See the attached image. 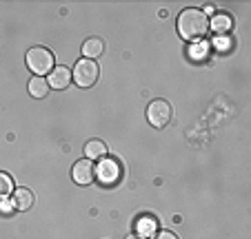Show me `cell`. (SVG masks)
<instances>
[{
    "mask_svg": "<svg viewBox=\"0 0 251 239\" xmlns=\"http://www.w3.org/2000/svg\"><path fill=\"white\" fill-rule=\"evenodd\" d=\"M207 29H209V20L200 9L189 7V9L180 11V16H178V33L185 40H198V38H202L207 33Z\"/></svg>",
    "mask_w": 251,
    "mask_h": 239,
    "instance_id": "6da1fadb",
    "label": "cell"
},
{
    "mask_svg": "<svg viewBox=\"0 0 251 239\" xmlns=\"http://www.w3.org/2000/svg\"><path fill=\"white\" fill-rule=\"evenodd\" d=\"M27 66L33 71V73L38 75V78H43L45 73H49V71L53 69V56L49 49L45 47H33L27 51Z\"/></svg>",
    "mask_w": 251,
    "mask_h": 239,
    "instance_id": "7a4b0ae2",
    "label": "cell"
},
{
    "mask_svg": "<svg viewBox=\"0 0 251 239\" xmlns=\"http://www.w3.org/2000/svg\"><path fill=\"white\" fill-rule=\"evenodd\" d=\"M71 80L82 89H89L98 80V65L94 60H87V58L78 60L76 66H74V73H71Z\"/></svg>",
    "mask_w": 251,
    "mask_h": 239,
    "instance_id": "3957f363",
    "label": "cell"
},
{
    "mask_svg": "<svg viewBox=\"0 0 251 239\" xmlns=\"http://www.w3.org/2000/svg\"><path fill=\"white\" fill-rule=\"evenodd\" d=\"M147 120H149V124L156 129L167 127V122L171 120L169 102H165V100H153V102L147 107Z\"/></svg>",
    "mask_w": 251,
    "mask_h": 239,
    "instance_id": "277c9868",
    "label": "cell"
},
{
    "mask_svg": "<svg viewBox=\"0 0 251 239\" xmlns=\"http://www.w3.org/2000/svg\"><path fill=\"white\" fill-rule=\"evenodd\" d=\"M96 177L104 184V186H111L120 179V164L111 157H102L98 166H96Z\"/></svg>",
    "mask_w": 251,
    "mask_h": 239,
    "instance_id": "5b68a950",
    "label": "cell"
},
{
    "mask_svg": "<svg viewBox=\"0 0 251 239\" xmlns=\"http://www.w3.org/2000/svg\"><path fill=\"white\" fill-rule=\"evenodd\" d=\"M71 177H74L76 184H80V186H87V184L94 182L96 179V166L91 164V159H80V162H76L74 169H71Z\"/></svg>",
    "mask_w": 251,
    "mask_h": 239,
    "instance_id": "8992f818",
    "label": "cell"
},
{
    "mask_svg": "<svg viewBox=\"0 0 251 239\" xmlns=\"http://www.w3.org/2000/svg\"><path fill=\"white\" fill-rule=\"evenodd\" d=\"M47 82H49V89H56V91L67 89L71 82V71L67 69V66H53V69L49 71Z\"/></svg>",
    "mask_w": 251,
    "mask_h": 239,
    "instance_id": "52a82bcc",
    "label": "cell"
},
{
    "mask_svg": "<svg viewBox=\"0 0 251 239\" xmlns=\"http://www.w3.org/2000/svg\"><path fill=\"white\" fill-rule=\"evenodd\" d=\"M14 208L16 211H29L31 208V204H33V193L29 191V188H25V186H20V188H16V193H14Z\"/></svg>",
    "mask_w": 251,
    "mask_h": 239,
    "instance_id": "ba28073f",
    "label": "cell"
},
{
    "mask_svg": "<svg viewBox=\"0 0 251 239\" xmlns=\"http://www.w3.org/2000/svg\"><path fill=\"white\" fill-rule=\"evenodd\" d=\"M156 230V219L151 215H140L136 219V235L138 237H149Z\"/></svg>",
    "mask_w": 251,
    "mask_h": 239,
    "instance_id": "9c48e42d",
    "label": "cell"
},
{
    "mask_svg": "<svg viewBox=\"0 0 251 239\" xmlns=\"http://www.w3.org/2000/svg\"><path fill=\"white\" fill-rule=\"evenodd\" d=\"M102 51H104V44L100 38H89V40L82 44V53H85L87 60H94V58L102 56Z\"/></svg>",
    "mask_w": 251,
    "mask_h": 239,
    "instance_id": "30bf717a",
    "label": "cell"
},
{
    "mask_svg": "<svg viewBox=\"0 0 251 239\" xmlns=\"http://www.w3.org/2000/svg\"><path fill=\"white\" fill-rule=\"evenodd\" d=\"M29 93L33 95V98H47V93H49V82H47V78H36L33 80H29Z\"/></svg>",
    "mask_w": 251,
    "mask_h": 239,
    "instance_id": "8fae6325",
    "label": "cell"
},
{
    "mask_svg": "<svg viewBox=\"0 0 251 239\" xmlns=\"http://www.w3.org/2000/svg\"><path fill=\"white\" fill-rule=\"evenodd\" d=\"M107 153V144L102 140H91L85 144V155L87 159H98V157H104Z\"/></svg>",
    "mask_w": 251,
    "mask_h": 239,
    "instance_id": "7c38bea8",
    "label": "cell"
},
{
    "mask_svg": "<svg viewBox=\"0 0 251 239\" xmlns=\"http://www.w3.org/2000/svg\"><path fill=\"white\" fill-rule=\"evenodd\" d=\"M211 29L216 33H225L231 29V18H229L227 14H218V16H213L211 20Z\"/></svg>",
    "mask_w": 251,
    "mask_h": 239,
    "instance_id": "4fadbf2b",
    "label": "cell"
},
{
    "mask_svg": "<svg viewBox=\"0 0 251 239\" xmlns=\"http://www.w3.org/2000/svg\"><path fill=\"white\" fill-rule=\"evenodd\" d=\"M11 191H14V179H11L7 173L0 171V199H5Z\"/></svg>",
    "mask_w": 251,
    "mask_h": 239,
    "instance_id": "5bb4252c",
    "label": "cell"
},
{
    "mask_svg": "<svg viewBox=\"0 0 251 239\" xmlns=\"http://www.w3.org/2000/svg\"><path fill=\"white\" fill-rule=\"evenodd\" d=\"M156 239H178L174 233H169V230H162V233L156 235Z\"/></svg>",
    "mask_w": 251,
    "mask_h": 239,
    "instance_id": "9a60e30c",
    "label": "cell"
},
{
    "mask_svg": "<svg viewBox=\"0 0 251 239\" xmlns=\"http://www.w3.org/2000/svg\"><path fill=\"white\" fill-rule=\"evenodd\" d=\"M127 239H145V237H138V235H129Z\"/></svg>",
    "mask_w": 251,
    "mask_h": 239,
    "instance_id": "2e32d148",
    "label": "cell"
}]
</instances>
